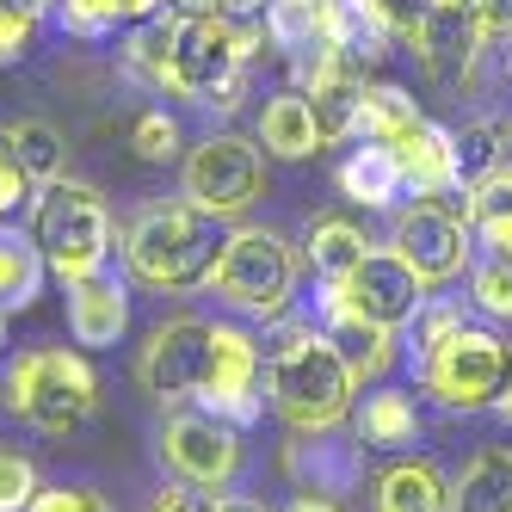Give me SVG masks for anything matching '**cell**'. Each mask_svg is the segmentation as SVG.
<instances>
[{"label":"cell","instance_id":"17","mask_svg":"<svg viewBox=\"0 0 512 512\" xmlns=\"http://www.w3.org/2000/svg\"><path fill=\"white\" fill-rule=\"evenodd\" d=\"M395 167H401V179H408V192L414 198H445V192H463L457 186V149H451V130H438L432 118H420V124H408L395 142Z\"/></svg>","mask_w":512,"mask_h":512},{"label":"cell","instance_id":"39","mask_svg":"<svg viewBox=\"0 0 512 512\" xmlns=\"http://www.w3.org/2000/svg\"><path fill=\"white\" fill-rule=\"evenodd\" d=\"M56 19L75 31V38H105L118 19H112V7L105 0H56Z\"/></svg>","mask_w":512,"mask_h":512},{"label":"cell","instance_id":"24","mask_svg":"<svg viewBox=\"0 0 512 512\" xmlns=\"http://www.w3.org/2000/svg\"><path fill=\"white\" fill-rule=\"evenodd\" d=\"M451 149H457V186H482V179L512 161V118H469L463 130H451Z\"/></svg>","mask_w":512,"mask_h":512},{"label":"cell","instance_id":"9","mask_svg":"<svg viewBox=\"0 0 512 512\" xmlns=\"http://www.w3.org/2000/svg\"><path fill=\"white\" fill-rule=\"evenodd\" d=\"M210 414L235 426H253L266 408V346L235 321H210V377L198 389Z\"/></svg>","mask_w":512,"mask_h":512},{"label":"cell","instance_id":"34","mask_svg":"<svg viewBox=\"0 0 512 512\" xmlns=\"http://www.w3.org/2000/svg\"><path fill=\"white\" fill-rule=\"evenodd\" d=\"M31 500H38V469L25 451L0 445V512H25Z\"/></svg>","mask_w":512,"mask_h":512},{"label":"cell","instance_id":"7","mask_svg":"<svg viewBox=\"0 0 512 512\" xmlns=\"http://www.w3.org/2000/svg\"><path fill=\"white\" fill-rule=\"evenodd\" d=\"M420 389L451 414H475V408H494L506 377H512V346L494 334V327H457V334L438 346L432 358L414 364Z\"/></svg>","mask_w":512,"mask_h":512},{"label":"cell","instance_id":"31","mask_svg":"<svg viewBox=\"0 0 512 512\" xmlns=\"http://www.w3.org/2000/svg\"><path fill=\"white\" fill-rule=\"evenodd\" d=\"M420 118H426V112H420V105L401 93V87H389V81H371V87H364V118H358V130L371 136V142H395L401 130L420 124Z\"/></svg>","mask_w":512,"mask_h":512},{"label":"cell","instance_id":"19","mask_svg":"<svg viewBox=\"0 0 512 512\" xmlns=\"http://www.w3.org/2000/svg\"><path fill=\"white\" fill-rule=\"evenodd\" d=\"M352 438L364 451H401V445H414L420 438V408H414V395L408 389H371V395H358V408H352Z\"/></svg>","mask_w":512,"mask_h":512},{"label":"cell","instance_id":"2","mask_svg":"<svg viewBox=\"0 0 512 512\" xmlns=\"http://www.w3.org/2000/svg\"><path fill=\"white\" fill-rule=\"evenodd\" d=\"M260 38L229 13H179L173 19V56H167V93L204 105V112H235L247 93V62Z\"/></svg>","mask_w":512,"mask_h":512},{"label":"cell","instance_id":"4","mask_svg":"<svg viewBox=\"0 0 512 512\" xmlns=\"http://www.w3.org/2000/svg\"><path fill=\"white\" fill-rule=\"evenodd\" d=\"M31 241H38L44 266L62 284H81L93 272H105L112 260V210H105L99 186L87 179H50L38 186V204H31Z\"/></svg>","mask_w":512,"mask_h":512},{"label":"cell","instance_id":"42","mask_svg":"<svg viewBox=\"0 0 512 512\" xmlns=\"http://www.w3.org/2000/svg\"><path fill=\"white\" fill-rule=\"evenodd\" d=\"M149 512H216V500L204 488H192V482H173V488H161L149 500Z\"/></svg>","mask_w":512,"mask_h":512},{"label":"cell","instance_id":"50","mask_svg":"<svg viewBox=\"0 0 512 512\" xmlns=\"http://www.w3.org/2000/svg\"><path fill=\"white\" fill-rule=\"evenodd\" d=\"M0 346H7V309H0Z\"/></svg>","mask_w":512,"mask_h":512},{"label":"cell","instance_id":"3","mask_svg":"<svg viewBox=\"0 0 512 512\" xmlns=\"http://www.w3.org/2000/svg\"><path fill=\"white\" fill-rule=\"evenodd\" d=\"M223 223L198 204H149L124 229V260L155 290H204L223 260Z\"/></svg>","mask_w":512,"mask_h":512},{"label":"cell","instance_id":"40","mask_svg":"<svg viewBox=\"0 0 512 512\" xmlns=\"http://www.w3.org/2000/svg\"><path fill=\"white\" fill-rule=\"evenodd\" d=\"M25 512H112V500L93 488H38V500Z\"/></svg>","mask_w":512,"mask_h":512},{"label":"cell","instance_id":"20","mask_svg":"<svg viewBox=\"0 0 512 512\" xmlns=\"http://www.w3.org/2000/svg\"><path fill=\"white\" fill-rule=\"evenodd\" d=\"M340 192H346L352 204H364V210H389L401 192H408V179H401L389 142H371V136L358 142V149L340 161Z\"/></svg>","mask_w":512,"mask_h":512},{"label":"cell","instance_id":"29","mask_svg":"<svg viewBox=\"0 0 512 512\" xmlns=\"http://www.w3.org/2000/svg\"><path fill=\"white\" fill-rule=\"evenodd\" d=\"M266 38L290 62H303L309 50H321V0H272L266 7Z\"/></svg>","mask_w":512,"mask_h":512},{"label":"cell","instance_id":"37","mask_svg":"<svg viewBox=\"0 0 512 512\" xmlns=\"http://www.w3.org/2000/svg\"><path fill=\"white\" fill-rule=\"evenodd\" d=\"M31 38H38V13L25 7V0H0V68H13Z\"/></svg>","mask_w":512,"mask_h":512},{"label":"cell","instance_id":"48","mask_svg":"<svg viewBox=\"0 0 512 512\" xmlns=\"http://www.w3.org/2000/svg\"><path fill=\"white\" fill-rule=\"evenodd\" d=\"M432 7H457V13H475V0H432Z\"/></svg>","mask_w":512,"mask_h":512},{"label":"cell","instance_id":"49","mask_svg":"<svg viewBox=\"0 0 512 512\" xmlns=\"http://www.w3.org/2000/svg\"><path fill=\"white\" fill-rule=\"evenodd\" d=\"M25 7H31V13H44V7H56V0H25Z\"/></svg>","mask_w":512,"mask_h":512},{"label":"cell","instance_id":"41","mask_svg":"<svg viewBox=\"0 0 512 512\" xmlns=\"http://www.w3.org/2000/svg\"><path fill=\"white\" fill-rule=\"evenodd\" d=\"M475 31L482 44H512V0H475Z\"/></svg>","mask_w":512,"mask_h":512},{"label":"cell","instance_id":"16","mask_svg":"<svg viewBox=\"0 0 512 512\" xmlns=\"http://www.w3.org/2000/svg\"><path fill=\"white\" fill-rule=\"evenodd\" d=\"M414 56L426 68V81L438 87H463L469 81V62L482 56V31H475V13L457 7H426L420 31H414Z\"/></svg>","mask_w":512,"mask_h":512},{"label":"cell","instance_id":"12","mask_svg":"<svg viewBox=\"0 0 512 512\" xmlns=\"http://www.w3.org/2000/svg\"><path fill=\"white\" fill-rule=\"evenodd\" d=\"M389 247L414 266L420 284H445V278H457L469 266V223L457 210H445L438 198H420L414 210L395 216Z\"/></svg>","mask_w":512,"mask_h":512},{"label":"cell","instance_id":"11","mask_svg":"<svg viewBox=\"0 0 512 512\" xmlns=\"http://www.w3.org/2000/svg\"><path fill=\"white\" fill-rule=\"evenodd\" d=\"M161 463L192 488H229L241 469V426L223 414H173L161 432Z\"/></svg>","mask_w":512,"mask_h":512},{"label":"cell","instance_id":"45","mask_svg":"<svg viewBox=\"0 0 512 512\" xmlns=\"http://www.w3.org/2000/svg\"><path fill=\"white\" fill-rule=\"evenodd\" d=\"M272 7V0H216V13H229V19H247V13H260Z\"/></svg>","mask_w":512,"mask_h":512},{"label":"cell","instance_id":"6","mask_svg":"<svg viewBox=\"0 0 512 512\" xmlns=\"http://www.w3.org/2000/svg\"><path fill=\"white\" fill-rule=\"evenodd\" d=\"M210 290L223 297L241 321H284L297 297V253L278 229H235L223 241Z\"/></svg>","mask_w":512,"mask_h":512},{"label":"cell","instance_id":"43","mask_svg":"<svg viewBox=\"0 0 512 512\" xmlns=\"http://www.w3.org/2000/svg\"><path fill=\"white\" fill-rule=\"evenodd\" d=\"M105 7H112V19H130L136 25V19H155L167 0H105Z\"/></svg>","mask_w":512,"mask_h":512},{"label":"cell","instance_id":"1","mask_svg":"<svg viewBox=\"0 0 512 512\" xmlns=\"http://www.w3.org/2000/svg\"><path fill=\"white\" fill-rule=\"evenodd\" d=\"M266 395L272 408L297 432H327L352 414L358 377L346 371V358L315 321H278V340L266 346Z\"/></svg>","mask_w":512,"mask_h":512},{"label":"cell","instance_id":"30","mask_svg":"<svg viewBox=\"0 0 512 512\" xmlns=\"http://www.w3.org/2000/svg\"><path fill=\"white\" fill-rule=\"evenodd\" d=\"M7 142L19 149V161L31 167V179H38V186L62 179V167H68V149H62L56 124H44V118H19V124H7Z\"/></svg>","mask_w":512,"mask_h":512},{"label":"cell","instance_id":"35","mask_svg":"<svg viewBox=\"0 0 512 512\" xmlns=\"http://www.w3.org/2000/svg\"><path fill=\"white\" fill-rule=\"evenodd\" d=\"M25 204H38V179H31V167L19 161V149L7 142V130H0V216H13Z\"/></svg>","mask_w":512,"mask_h":512},{"label":"cell","instance_id":"10","mask_svg":"<svg viewBox=\"0 0 512 512\" xmlns=\"http://www.w3.org/2000/svg\"><path fill=\"white\" fill-rule=\"evenodd\" d=\"M327 297L364 321H377V327H408L426 303V284L414 278V266L395 247H371L340 284H327Z\"/></svg>","mask_w":512,"mask_h":512},{"label":"cell","instance_id":"14","mask_svg":"<svg viewBox=\"0 0 512 512\" xmlns=\"http://www.w3.org/2000/svg\"><path fill=\"white\" fill-rule=\"evenodd\" d=\"M284 475H290L303 494H321V500L352 494V488L364 482V445H358V438H346L340 426H327V432H297V438L284 445Z\"/></svg>","mask_w":512,"mask_h":512},{"label":"cell","instance_id":"8","mask_svg":"<svg viewBox=\"0 0 512 512\" xmlns=\"http://www.w3.org/2000/svg\"><path fill=\"white\" fill-rule=\"evenodd\" d=\"M260 192H266L260 142L223 130V136H204L186 155V204H198L204 216H216V223H229V216H241L247 204H260Z\"/></svg>","mask_w":512,"mask_h":512},{"label":"cell","instance_id":"27","mask_svg":"<svg viewBox=\"0 0 512 512\" xmlns=\"http://www.w3.org/2000/svg\"><path fill=\"white\" fill-rule=\"evenodd\" d=\"M469 223L482 229L494 260H512V161H500L482 186H469Z\"/></svg>","mask_w":512,"mask_h":512},{"label":"cell","instance_id":"26","mask_svg":"<svg viewBox=\"0 0 512 512\" xmlns=\"http://www.w3.org/2000/svg\"><path fill=\"white\" fill-rule=\"evenodd\" d=\"M303 253H309V272H315V284H340L364 253H371V241H364L346 216H321V223H309V241H303Z\"/></svg>","mask_w":512,"mask_h":512},{"label":"cell","instance_id":"22","mask_svg":"<svg viewBox=\"0 0 512 512\" xmlns=\"http://www.w3.org/2000/svg\"><path fill=\"white\" fill-rule=\"evenodd\" d=\"M260 149L278 155V161H309L321 149V130H315V112L303 93H272L266 112H260Z\"/></svg>","mask_w":512,"mask_h":512},{"label":"cell","instance_id":"33","mask_svg":"<svg viewBox=\"0 0 512 512\" xmlns=\"http://www.w3.org/2000/svg\"><path fill=\"white\" fill-rule=\"evenodd\" d=\"M469 303L488 321H512V260H482L469 266Z\"/></svg>","mask_w":512,"mask_h":512},{"label":"cell","instance_id":"5","mask_svg":"<svg viewBox=\"0 0 512 512\" xmlns=\"http://www.w3.org/2000/svg\"><path fill=\"white\" fill-rule=\"evenodd\" d=\"M7 408L25 426L62 438V432L87 426V414L99 408V377H93V364L68 346H31L7 371Z\"/></svg>","mask_w":512,"mask_h":512},{"label":"cell","instance_id":"25","mask_svg":"<svg viewBox=\"0 0 512 512\" xmlns=\"http://www.w3.org/2000/svg\"><path fill=\"white\" fill-rule=\"evenodd\" d=\"M44 253H38V241L31 235H19V229H7L0 223V309H31L38 303V290H44Z\"/></svg>","mask_w":512,"mask_h":512},{"label":"cell","instance_id":"38","mask_svg":"<svg viewBox=\"0 0 512 512\" xmlns=\"http://www.w3.org/2000/svg\"><path fill=\"white\" fill-rule=\"evenodd\" d=\"M358 7L389 31V44H395V38H401V44H414V31H420V19H426L432 0H358Z\"/></svg>","mask_w":512,"mask_h":512},{"label":"cell","instance_id":"23","mask_svg":"<svg viewBox=\"0 0 512 512\" xmlns=\"http://www.w3.org/2000/svg\"><path fill=\"white\" fill-rule=\"evenodd\" d=\"M451 512H512V451L506 445L482 451L451 482Z\"/></svg>","mask_w":512,"mask_h":512},{"label":"cell","instance_id":"28","mask_svg":"<svg viewBox=\"0 0 512 512\" xmlns=\"http://www.w3.org/2000/svg\"><path fill=\"white\" fill-rule=\"evenodd\" d=\"M173 19H179V13H155V19H136V31L124 38V75H130V81H142V87H161V93H167Z\"/></svg>","mask_w":512,"mask_h":512},{"label":"cell","instance_id":"15","mask_svg":"<svg viewBox=\"0 0 512 512\" xmlns=\"http://www.w3.org/2000/svg\"><path fill=\"white\" fill-rule=\"evenodd\" d=\"M315 327L327 340H334V352L346 358V371L358 383H383L395 371V327H377V321H364L352 309H340L334 297H327V284H321V309H315Z\"/></svg>","mask_w":512,"mask_h":512},{"label":"cell","instance_id":"36","mask_svg":"<svg viewBox=\"0 0 512 512\" xmlns=\"http://www.w3.org/2000/svg\"><path fill=\"white\" fill-rule=\"evenodd\" d=\"M130 149H136V161H173L179 155V124L167 112H142L136 130H130Z\"/></svg>","mask_w":512,"mask_h":512},{"label":"cell","instance_id":"32","mask_svg":"<svg viewBox=\"0 0 512 512\" xmlns=\"http://www.w3.org/2000/svg\"><path fill=\"white\" fill-rule=\"evenodd\" d=\"M457 327H463V309H457V303L426 297V303H420V315L408 321V358H414V364H420V358H432L438 346L457 334Z\"/></svg>","mask_w":512,"mask_h":512},{"label":"cell","instance_id":"21","mask_svg":"<svg viewBox=\"0 0 512 512\" xmlns=\"http://www.w3.org/2000/svg\"><path fill=\"white\" fill-rule=\"evenodd\" d=\"M377 512H451V482L426 457H401L377 482Z\"/></svg>","mask_w":512,"mask_h":512},{"label":"cell","instance_id":"18","mask_svg":"<svg viewBox=\"0 0 512 512\" xmlns=\"http://www.w3.org/2000/svg\"><path fill=\"white\" fill-rule=\"evenodd\" d=\"M124 327H130V297L112 272L68 284V334H75V346H118Z\"/></svg>","mask_w":512,"mask_h":512},{"label":"cell","instance_id":"46","mask_svg":"<svg viewBox=\"0 0 512 512\" xmlns=\"http://www.w3.org/2000/svg\"><path fill=\"white\" fill-rule=\"evenodd\" d=\"M284 512H340V506H334V500H321V494H297Z\"/></svg>","mask_w":512,"mask_h":512},{"label":"cell","instance_id":"44","mask_svg":"<svg viewBox=\"0 0 512 512\" xmlns=\"http://www.w3.org/2000/svg\"><path fill=\"white\" fill-rule=\"evenodd\" d=\"M216 512H272V506L253 500V494H223V500H216Z\"/></svg>","mask_w":512,"mask_h":512},{"label":"cell","instance_id":"47","mask_svg":"<svg viewBox=\"0 0 512 512\" xmlns=\"http://www.w3.org/2000/svg\"><path fill=\"white\" fill-rule=\"evenodd\" d=\"M494 414H500V420L512 426V377H506V389H500V401H494Z\"/></svg>","mask_w":512,"mask_h":512},{"label":"cell","instance_id":"13","mask_svg":"<svg viewBox=\"0 0 512 512\" xmlns=\"http://www.w3.org/2000/svg\"><path fill=\"white\" fill-rule=\"evenodd\" d=\"M136 377L155 401H192L210 377V321L186 315V321L155 327L142 358H136Z\"/></svg>","mask_w":512,"mask_h":512}]
</instances>
